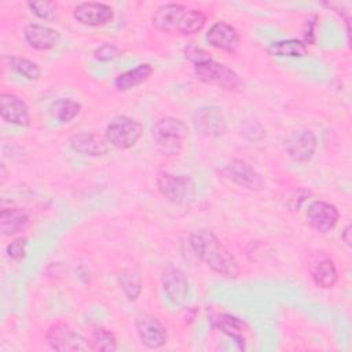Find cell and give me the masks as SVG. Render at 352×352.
<instances>
[{
	"label": "cell",
	"instance_id": "obj_1",
	"mask_svg": "<svg viewBox=\"0 0 352 352\" xmlns=\"http://www.w3.org/2000/svg\"><path fill=\"white\" fill-rule=\"evenodd\" d=\"M188 243L194 254L213 272L235 279L239 276V264L235 256L209 230H198L190 234Z\"/></svg>",
	"mask_w": 352,
	"mask_h": 352
},
{
	"label": "cell",
	"instance_id": "obj_2",
	"mask_svg": "<svg viewBox=\"0 0 352 352\" xmlns=\"http://www.w3.org/2000/svg\"><path fill=\"white\" fill-rule=\"evenodd\" d=\"M187 136L188 128L186 122L172 116L160 118L153 126L154 144L166 157L179 155L183 151Z\"/></svg>",
	"mask_w": 352,
	"mask_h": 352
},
{
	"label": "cell",
	"instance_id": "obj_3",
	"mask_svg": "<svg viewBox=\"0 0 352 352\" xmlns=\"http://www.w3.org/2000/svg\"><path fill=\"white\" fill-rule=\"evenodd\" d=\"M155 182L162 197L175 205H188L195 199L197 186L194 179L188 175L160 172Z\"/></svg>",
	"mask_w": 352,
	"mask_h": 352
},
{
	"label": "cell",
	"instance_id": "obj_4",
	"mask_svg": "<svg viewBox=\"0 0 352 352\" xmlns=\"http://www.w3.org/2000/svg\"><path fill=\"white\" fill-rule=\"evenodd\" d=\"M143 128L139 121L128 116H116L106 126L104 136L117 150H129L140 139Z\"/></svg>",
	"mask_w": 352,
	"mask_h": 352
},
{
	"label": "cell",
	"instance_id": "obj_5",
	"mask_svg": "<svg viewBox=\"0 0 352 352\" xmlns=\"http://www.w3.org/2000/svg\"><path fill=\"white\" fill-rule=\"evenodd\" d=\"M194 73L199 81L227 91H234L241 85L239 76L231 67L212 58L195 63Z\"/></svg>",
	"mask_w": 352,
	"mask_h": 352
},
{
	"label": "cell",
	"instance_id": "obj_6",
	"mask_svg": "<svg viewBox=\"0 0 352 352\" xmlns=\"http://www.w3.org/2000/svg\"><path fill=\"white\" fill-rule=\"evenodd\" d=\"M45 338L48 345L59 352H85L94 351L92 342L82 334L72 329L67 323L59 322L52 324L47 333Z\"/></svg>",
	"mask_w": 352,
	"mask_h": 352
},
{
	"label": "cell",
	"instance_id": "obj_7",
	"mask_svg": "<svg viewBox=\"0 0 352 352\" xmlns=\"http://www.w3.org/2000/svg\"><path fill=\"white\" fill-rule=\"evenodd\" d=\"M220 173L223 175V177L228 179L231 183L249 191H260L264 187L263 176L243 160L230 161L220 170Z\"/></svg>",
	"mask_w": 352,
	"mask_h": 352
},
{
	"label": "cell",
	"instance_id": "obj_8",
	"mask_svg": "<svg viewBox=\"0 0 352 352\" xmlns=\"http://www.w3.org/2000/svg\"><path fill=\"white\" fill-rule=\"evenodd\" d=\"M135 329L142 344L150 349H158L168 342V330L154 315H138L135 319Z\"/></svg>",
	"mask_w": 352,
	"mask_h": 352
},
{
	"label": "cell",
	"instance_id": "obj_9",
	"mask_svg": "<svg viewBox=\"0 0 352 352\" xmlns=\"http://www.w3.org/2000/svg\"><path fill=\"white\" fill-rule=\"evenodd\" d=\"M318 147L316 135L311 129L294 131L285 142V150L290 160L308 162L312 160Z\"/></svg>",
	"mask_w": 352,
	"mask_h": 352
},
{
	"label": "cell",
	"instance_id": "obj_10",
	"mask_svg": "<svg viewBox=\"0 0 352 352\" xmlns=\"http://www.w3.org/2000/svg\"><path fill=\"white\" fill-rule=\"evenodd\" d=\"M73 16L77 22L85 26H103L114 18V10L104 3L82 1L74 6Z\"/></svg>",
	"mask_w": 352,
	"mask_h": 352
},
{
	"label": "cell",
	"instance_id": "obj_11",
	"mask_svg": "<svg viewBox=\"0 0 352 352\" xmlns=\"http://www.w3.org/2000/svg\"><path fill=\"white\" fill-rule=\"evenodd\" d=\"M307 221L308 224L318 232L326 234L330 230H333L338 220H340V212L338 209L326 201H314L308 205L307 209Z\"/></svg>",
	"mask_w": 352,
	"mask_h": 352
},
{
	"label": "cell",
	"instance_id": "obj_12",
	"mask_svg": "<svg viewBox=\"0 0 352 352\" xmlns=\"http://www.w3.org/2000/svg\"><path fill=\"white\" fill-rule=\"evenodd\" d=\"M0 116L6 122L16 126H29L32 120L26 102L7 92L0 95Z\"/></svg>",
	"mask_w": 352,
	"mask_h": 352
},
{
	"label": "cell",
	"instance_id": "obj_13",
	"mask_svg": "<svg viewBox=\"0 0 352 352\" xmlns=\"http://www.w3.org/2000/svg\"><path fill=\"white\" fill-rule=\"evenodd\" d=\"M206 41L210 47L216 50L235 52L239 47L241 37L238 30L232 25L224 21H217L206 32Z\"/></svg>",
	"mask_w": 352,
	"mask_h": 352
},
{
	"label": "cell",
	"instance_id": "obj_14",
	"mask_svg": "<svg viewBox=\"0 0 352 352\" xmlns=\"http://www.w3.org/2000/svg\"><path fill=\"white\" fill-rule=\"evenodd\" d=\"M23 37L29 47L37 51H48L58 45L60 40V33L47 25L41 23H28L23 28Z\"/></svg>",
	"mask_w": 352,
	"mask_h": 352
},
{
	"label": "cell",
	"instance_id": "obj_15",
	"mask_svg": "<svg viewBox=\"0 0 352 352\" xmlns=\"http://www.w3.org/2000/svg\"><path fill=\"white\" fill-rule=\"evenodd\" d=\"M72 148L80 154L89 157H102L109 153L110 144L106 136L95 132H78L70 136Z\"/></svg>",
	"mask_w": 352,
	"mask_h": 352
},
{
	"label": "cell",
	"instance_id": "obj_16",
	"mask_svg": "<svg viewBox=\"0 0 352 352\" xmlns=\"http://www.w3.org/2000/svg\"><path fill=\"white\" fill-rule=\"evenodd\" d=\"M164 293L173 305H180L188 292V280L186 274L176 267H168L161 278Z\"/></svg>",
	"mask_w": 352,
	"mask_h": 352
},
{
	"label": "cell",
	"instance_id": "obj_17",
	"mask_svg": "<svg viewBox=\"0 0 352 352\" xmlns=\"http://www.w3.org/2000/svg\"><path fill=\"white\" fill-rule=\"evenodd\" d=\"M210 323H212L213 327L220 330L223 334L232 338L234 342L238 344V346L241 349L245 348L246 331L249 329H248V324L243 320H241L239 318H236L231 314L216 312L210 316Z\"/></svg>",
	"mask_w": 352,
	"mask_h": 352
},
{
	"label": "cell",
	"instance_id": "obj_18",
	"mask_svg": "<svg viewBox=\"0 0 352 352\" xmlns=\"http://www.w3.org/2000/svg\"><path fill=\"white\" fill-rule=\"evenodd\" d=\"M186 11L187 8L183 4H176V3L161 4L153 15V26L160 32H166V33L175 32L179 29V25Z\"/></svg>",
	"mask_w": 352,
	"mask_h": 352
},
{
	"label": "cell",
	"instance_id": "obj_19",
	"mask_svg": "<svg viewBox=\"0 0 352 352\" xmlns=\"http://www.w3.org/2000/svg\"><path fill=\"white\" fill-rule=\"evenodd\" d=\"M30 226L28 212L19 206L3 208L0 210V231L4 236H14Z\"/></svg>",
	"mask_w": 352,
	"mask_h": 352
},
{
	"label": "cell",
	"instance_id": "obj_20",
	"mask_svg": "<svg viewBox=\"0 0 352 352\" xmlns=\"http://www.w3.org/2000/svg\"><path fill=\"white\" fill-rule=\"evenodd\" d=\"M153 73H154V69L151 65L140 63L133 69L120 73L114 78V87L117 91H121V92L129 91V89L143 84L144 81H147Z\"/></svg>",
	"mask_w": 352,
	"mask_h": 352
},
{
	"label": "cell",
	"instance_id": "obj_21",
	"mask_svg": "<svg viewBox=\"0 0 352 352\" xmlns=\"http://www.w3.org/2000/svg\"><path fill=\"white\" fill-rule=\"evenodd\" d=\"M194 122L197 128L206 136H219L223 131V118L217 109L206 107L199 109L195 113Z\"/></svg>",
	"mask_w": 352,
	"mask_h": 352
},
{
	"label": "cell",
	"instance_id": "obj_22",
	"mask_svg": "<svg viewBox=\"0 0 352 352\" xmlns=\"http://www.w3.org/2000/svg\"><path fill=\"white\" fill-rule=\"evenodd\" d=\"M314 283L320 289H331L338 282V271L330 258L320 260L312 270Z\"/></svg>",
	"mask_w": 352,
	"mask_h": 352
},
{
	"label": "cell",
	"instance_id": "obj_23",
	"mask_svg": "<svg viewBox=\"0 0 352 352\" xmlns=\"http://www.w3.org/2000/svg\"><path fill=\"white\" fill-rule=\"evenodd\" d=\"M268 54L272 56H280V58H298L305 55L307 52V44L302 40L298 38H287V40H279L274 41L267 48Z\"/></svg>",
	"mask_w": 352,
	"mask_h": 352
},
{
	"label": "cell",
	"instance_id": "obj_24",
	"mask_svg": "<svg viewBox=\"0 0 352 352\" xmlns=\"http://www.w3.org/2000/svg\"><path fill=\"white\" fill-rule=\"evenodd\" d=\"M81 111V104L70 98H59L50 106V113L62 124L74 120Z\"/></svg>",
	"mask_w": 352,
	"mask_h": 352
},
{
	"label": "cell",
	"instance_id": "obj_25",
	"mask_svg": "<svg viewBox=\"0 0 352 352\" xmlns=\"http://www.w3.org/2000/svg\"><path fill=\"white\" fill-rule=\"evenodd\" d=\"M120 286L129 301H135L143 289L142 275L138 268H128L120 274Z\"/></svg>",
	"mask_w": 352,
	"mask_h": 352
},
{
	"label": "cell",
	"instance_id": "obj_26",
	"mask_svg": "<svg viewBox=\"0 0 352 352\" xmlns=\"http://www.w3.org/2000/svg\"><path fill=\"white\" fill-rule=\"evenodd\" d=\"M205 23H206V15L201 10L191 8L184 12L177 32H180L183 36H192L201 32Z\"/></svg>",
	"mask_w": 352,
	"mask_h": 352
},
{
	"label": "cell",
	"instance_id": "obj_27",
	"mask_svg": "<svg viewBox=\"0 0 352 352\" xmlns=\"http://www.w3.org/2000/svg\"><path fill=\"white\" fill-rule=\"evenodd\" d=\"M91 342L94 346V351H103V352H111L117 349V337L116 334L102 326H95L91 331Z\"/></svg>",
	"mask_w": 352,
	"mask_h": 352
},
{
	"label": "cell",
	"instance_id": "obj_28",
	"mask_svg": "<svg viewBox=\"0 0 352 352\" xmlns=\"http://www.w3.org/2000/svg\"><path fill=\"white\" fill-rule=\"evenodd\" d=\"M8 60H10L11 67L29 81H36L43 74L41 67L36 62H33L25 56H10Z\"/></svg>",
	"mask_w": 352,
	"mask_h": 352
},
{
	"label": "cell",
	"instance_id": "obj_29",
	"mask_svg": "<svg viewBox=\"0 0 352 352\" xmlns=\"http://www.w3.org/2000/svg\"><path fill=\"white\" fill-rule=\"evenodd\" d=\"M29 10L44 21H54L56 18V6L52 1H28Z\"/></svg>",
	"mask_w": 352,
	"mask_h": 352
},
{
	"label": "cell",
	"instance_id": "obj_30",
	"mask_svg": "<svg viewBox=\"0 0 352 352\" xmlns=\"http://www.w3.org/2000/svg\"><path fill=\"white\" fill-rule=\"evenodd\" d=\"M26 246H28V239L25 236H18L6 246V253L11 260L21 261L26 256Z\"/></svg>",
	"mask_w": 352,
	"mask_h": 352
},
{
	"label": "cell",
	"instance_id": "obj_31",
	"mask_svg": "<svg viewBox=\"0 0 352 352\" xmlns=\"http://www.w3.org/2000/svg\"><path fill=\"white\" fill-rule=\"evenodd\" d=\"M120 55V48L113 43H103L94 50L92 56L98 62H109Z\"/></svg>",
	"mask_w": 352,
	"mask_h": 352
},
{
	"label": "cell",
	"instance_id": "obj_32",
	"mask_svg": "<svg viewBox=\"0 0 352 352\" xmlns=\"http://www.w3.org/2000/svg\"><path fill=\"white\" fill-rule=\"evenodd\" d=\"M184 56L191 60L194 65L195 63H199V62H204L206 59H210V54L206 52L204 48L195 45V44H188L186 48H184Z\"/></svg>",
	"mask_w": 352,
	"mask_h": 352
},
{
	"label": "cell",
	"instance_id": "obj_33",
	"mask_svg": "<svg viewBox=\"0 0 352 352\" xmlns=\"http://www.w3.org/2000/svg\"><path fill=\"white\" fill-rule=\"evenodd\" d=\"M315 21H316V16L314 15L312 19H308L305 22V30H304V43L308 45V44H312L314 43V26H315Z\"/></svg>",
	"mask_w": 352,
	"mask_h": 352
},
{
	"label": "cell",
	"instance_id": "obj_34",
	"mask_svg": "<svg viewBox=\"0 0 352 352\" xmlns=\"http://www.w3.org/2000/svg\"><path fill=\"white\" fill-rule=\"evenodd\" d=\"M351 226L348 224L345 228H344V231H342V234H341V238H342V241L345 242V245L346 246H351Z\"/></svg>",
	"mask_w": 352,
	"mask_h": 352
},
{
	"label": "cell",
	"instance_id": "obj_35",
	"mask_svg": "<svg viewBox=\"0 0 352 352\" xmlns=\"http://www.w3.org/2000/svg\"><path fill=\"white\" fill-rule=\"evenodd\" d=\"M0 170H1V183H4V180H6V177H7V170H6V165H4V162H1V165H0Z\"/></svg>",
	"mask_w": 352,
	"mask_h": 352
}]
</instances>
